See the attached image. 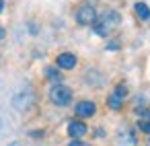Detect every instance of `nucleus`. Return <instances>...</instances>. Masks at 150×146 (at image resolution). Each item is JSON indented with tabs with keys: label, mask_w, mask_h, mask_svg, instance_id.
I'll use <instances>...</instances> for the list:
<instances>
[{
	"label": "nucleus",
	"mask_w": 150,
	"mask_h": 146,
	"mask_svg": "<svg viewBox=\"0 0 150 146\" xmlns=\"http://www.w3.org/2000/svg\"><path fill=\"white\" fill-rule=\"evenodd\" d=\"M33 103H35V97H33L31 91H19V93L13 97V107H15L17 111H25V109H29Z\"/></svg>",
	"instance_id": "4"
},
{
	"label": "nucleus",
	"mask_w": 150,
	"mask_h": 146,
	"mask_svg": "<svg viewBox=\"0 0 150 146\" xmlns=\"http://www.w3.org/2000/svg\"><path fill=\"white\" fill-rule=\"evenodd\" d=\"M134 11H136L138 19H142V21H148V19H150V9H148V4H146V2H136Z\"/></svg>",
	"instance_id": "10"
},
{
	"label": "nucleus",
	"mask_w": 150,
	"mask_h": 146,
	"mask_svg": "<svg viewBox=\"0 0 150 146\" xmlns=\"http://www.w3.org/2000/svg\"><path fill=\"white\" fill-rule=\"evenodd\" d=\"M0 128H2V119H0Z\"/></svg>",
	"instance_id": "18"
},
{
	"label": "nucleus",
	"mask_w": 150,
	"mask_h": 146,
	"mask_svg": "<svg viewBox=\"0 0 150 146\" xmlns=\"http://www.w3.org/2000/svg\"><path fill=\"white\" fill-rule=\"evenodd\" d=\"M2 37H4V29H2V27H0V39H2Z\"/></svg>",
	"instance_id": "16"
},
{
	"label": "nucleus",
	"mask_w": 150,
	"mask_h": 146,
	"mask_svg": "<svg viewBox=\"0 0 150 146\" xmlns=\"http://www.w3.org/2000/svg\"><path fill=\"white\" fill-rule=\"evenodd\" d=\"M56 62H58V68H62V70H72V68L76 66V56L70 54V52H64V54L58 56Z\"/></svg>",
	"instance_id": "7"
},
{
	"label": "nucleus",
	"mask_w": 150,
	"mask_h": 146,
	"mask_svg": "<svg viewBox=\"0 0 150 146\" xmlns=\"http://www.w3.org/2000/svg\"><path fill=\"white\" fill-rule=\"evenodd\" d=\"M13 146H19V144H13Z\"/></svg>",
	"instance_id": "19"
},
{
	"label": "nucleus",
	"mask_w": 150,
	"mask_h": 146,
	"mask_svg": "<svg viewBox=\"0 0 150 146\" xmlns=\"http://www.w3.org/2000/svg\"><path fill=\"white\" fill-rule=\"evenodd\" d=\"M45 78L47 80H52V82H60L62 80V74H60V70L58 68H45Z\"/></svg>",
	"instance_id": "11"
},
{
	"label": "nucleus",
	"mask_w": 150,
	"mask_h": 146,
	"mask_svg": "<svg viewBox=\"0 0 150 146\" xmlns=\"http://www.w3.org/2000/svg\"><path fill=\"white\" fill-rule=\"evenodd\" d=\"M86 123L84 121H80V119H72V121H68V134L72 136V138H82L84 134H86Z\"/></svg>",
	"instance_id": "6"
},
{
	"label": "nucleus",
	"mask_w": 150,
	"mask_h": 146,
	"mask_svg": "<svg viewBox=\"0 0 150 146\" xmlns=\"http://www.w3.org/2000/svg\"><path fill=\"white\" fill-rule=\"evenodd\" d=\"M74 113L78 115V117H93L95 113H97V105L93 103V101H80V103H76V107H74Z\"/></svg>",
	"instance_id": "5"
},
{
	"label": "nucleus",
	"mask_w": 150,
	"mask_h": 146,
	"mask_svg": "<svg viewBox=\"0 0 150 146\" xmlns=\"http://www.w3.org/2000/svg\"><path fill=\"white\" fill-rule=\"evenodd\" d=\"M138 130L144 132V134H150V111H142L140 113V119H138Z\"/></svg>",
	"instance_id": "9"
},
{
	"label": "nucleus",
	"mask_w": 150,
	"mask_h": 146,
	"mask_svg": "<svg viewBox=\"0 0 150 146\" xmlns=\"http://www.w3.org/2000/svg\"><path fill=\"white\" fill-rule=\"evenodd\" d=\"M119 15L115 13V11H105V13H101L97 19H95V23H93V29H95V33L97 35H101V37H107L111 31H115L117 29V25H119Z\"/></svg>",
	"instance_id": "1"
},
{
	"label": "nucleus",
	"mask_w": 150,
	"mask_h": 146,
	"mask_svg": "<svg viewBox=\"0 0 150 146\" xmlns=\"http://www.w3.org/2000/svg\"><path fill=\"white\" fill-rule=\"evenodd\" d=\"M146 146H150V138H148V144H146Z\"/></svg>",
	"instance_id": "17"
},
{
	"label": "nucleus",
	"mask_w": 150,
	"mask_h": 146,
	"mask_svg": "<svg viewBox=\"0 0 150 146\" xmlns=\"http://www.w3.org/2000/svg\"><path fill=\"white\" fill-rule=\"evenodd\" d=\"M4 11V0H0V13Z\"/></svg>",
	"instance_id": "15"
},
{
	"label": "nucleus",
	"mask_w": 150,
	"mask_h": 146,
	"mask_svg": "<svg viewBox=\"0 0 150 146\" xmlns=\"http://www.w3.org/2000/svg\"><path fill=\"white\" fill-rule=\"evenodd\" d=\"M117 142H119V146H136V134L132 130L123 128L117 136Z\"/></svg>",
	"instance_id": "8"
},
{
	"label": "nucleus",
	"mask_w": 150,
	"mask_h": 146,
	"mask_svg": "<svg viewBox=\"0 0 150 146\" xmlns=\"http://www.w3.org/2000/svg\"><path fill=\"white\" fill-rule=\"evenodd\" d=\"M68 146H86V144H84V142H80L78 138H74V140H72V142H70Z\"/></svg>",
	"instance_id": "14"
},
{
	"label": "nucleus",
	"mask_w": 150,
	"mask_h": 146,
	"mask_svg": "<svg viewBox=\"0 0 150 146\" xmlns=\"http://www.w3.org/2000/svg\"><path fill=\"white\" fill-rule=\"evenodd\" d=\"M50 99H52L54 105L66 107V105H70V101H72V91H70L66 84L56 82V84L52 86V91H50Z\"/></svg>",
	"instance_id": "2"
},
{
	"label": "nucleus",
	"mask_w": 150,
	"mask_h": 146,
	"mask_svg": "<svg viewBox=\"0 0 150 146\" xmlns=\"http://www.w3.org/2000/svg\"><path fill=\"white\" fill-rule=\"evenodd\" d=\"M107 105H109V109L119 111V109H121V105H123V99H121V97H117V95H111V97L107 99Z\"/></svg>",
	"instance_id": "12"
},
{
	"label": "nucleus",
	"mask_w": 150,
	"mask_h": 146,
	"mask_svg": "<svg viewBox=\"0 0 150 146\" xmlns=\"http://www.w3.org/2000/svg\"><path fill=\"white\" fill-rule=\"evenodd\" d=\"M95 19H97V11H95L91 4H82V6L76 11V23H78V25H82V27L93 25V23H95Z\"/></svg>",
	"instance_id": "3"
},
{
	"label": "nucleus",
	"mask_w": 150,
	"mask_h": 146,
	"mask_svg": "<svg viewBox=\"0 0 150 146\" xmlns=\"http://www.w3.org/2000/svg\"><path fill=\"white\" fill-rule=\"evenodd\" d=\"M113 95H117V97L125 99V95H127V89H125V84H119V86H115V93H113Z\"/></svg>",
	"instance_id": "13"
}]
</instances>
